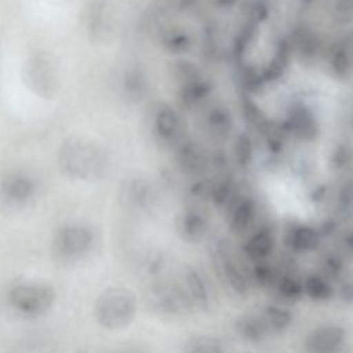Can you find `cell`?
<instances>
[{
	"label": "cell",
	"mask_w": 353,
	"mask_h": 353,
	"mask_svg": "<svg viewBox=\"0 0 353 353\" xmlns=\"http://www.w3.org/2000/svg\"><path fill=\"white\" fill-rule=\"evenodd\" d=\"M61 173L72 181L94 183L106 176L109 158L97 142L83 137L68 138L57 154Z\"/></svg>",
	"instance_id": "cell-1"
},
{
	"label": "cell",
	"mask_w": 353,
	"mask_h": 353,
	"mask_svg": "<svg viewBox=\"0 0 353 353\" xmlns=\"http://www.w3.org/2000/svg\"><path fill=\"white\" fill-rule=\"evenodd\" d=\"M98 245V232L92 225L71 222L57 229L51 241V252L55 261L72 266L88 259Z\"/></svg>",
	"instance_id": "cell-2"
},
{
	"label": "cell",
	"mask_w": 353,
	"mask_h": 353,
	"mask_svg": "<svg viewBox=\"0 0 353 353\" xmlns=\"http://www.w3.org/2000/svg\"><path fill=\"white\" fill-rule=\"evenodd\" d=\"M135 293L123 287H113L101 293L94 303L97 323L108 332H119L131 325L137 315Z\"/></svg>",
	"instance_id": "cell-3"
},
{
	"label": "cell",
	"mask_w": 353,
	"mask_h": 353,
	"mask_svg": "<svg viewBox=\"0 0 353 353\" xmlns=\"http://www.w3.org/2000/svg\"><path fill=\"white\" fill-rule=\"evenodd\" d=\"M57 301V292L42 281H17L8 291V301L14 311L26 317L36 318L48 313Z\"/></svg>",
	"instance_id": "cell-4"
},
{
	"label": "cell",
	"mask_w": 353,
	"mask_h": 353,
	"mask_svg": "<svg viewBox=\"0 0 353 353\" xmlns=\"http://www.w3.org/2000/svg\"><path fill=\"white\" fill-rule=\"evenodd\" d=\"M150 309L165 318H179L191 311V299L185 288L172 283L157 282L150 285L145 293Z\"/></svg>",
	"instance_id": "cell-5"
},
{
	"label": "cell",
	"mask_w": 353,
	"mask_h": 353,
	"mask_svg": "<svg viewBox=\"0 0 353 353\" xmlns=\"http://www.w3.org/2000/svg\"><path fill=\"white\" fill-rule=\"evenodd\" d=\"M119 200L125 210L135 214H148L156 208L157 194L150 181L133 177L123 181Z\"/></svg>",
	"instance_id": "cell-6"
},
{
	"label": "cell",
	"mask_w": 353,
	"mask_h": 353,
	"mask_svg": "<svg viewBox=\"0 0 353 353\" xmlns=\"http://www.w3.org/2000/svg\"><path fill=\"white\" fill-rule=\"evenodd\" d=\"M26 85L43 99H51L57 92V77L52 63L47 57L36 55L24 68Z\"/></svg>",
	"instance_id": "cell-7"
},
{
	"label": "cell",
	"mask_w": 353,
	"mask_h": 353,
	"mask_svg": "<svg viewBox=\"0 0 353 353\" xmlns=\"http://www.w3.org/2000/svg\"><path fill=\"white\" fill-rule=\"evenodd\" d=\"M152 132L159 143L165 146H176L183 141V119L172 107L162 105L154 114Z\"/></svg>",
	"instance_id": "cell-8"
},
{
	"label": "cell",
	"mask_w": 353,
	"mask_h": 353,
	"mask_svg": "<svg viewBox=\"0 0 353 353\" xmlns=\"http://www.w3.org/2000/svg\"><path fill=\"white\" fill-rule=\"evenodd\" d=\"M38 183L32 175L18 172L10 175L3 183V200L10 205L23 206L34 200Z\"/></svg>",
	"instance_id": "cell-9"
},
{
	"label": "cell",
	"mask_w": 353,
	"mask_h": 353,
	"mask_svg": "<svg viewBox=\"0 0 353 353\" xmlns=\"http://www.w3.org/2000/svg\"><path fill=\"white\" fill-rule=\"evenodd\" d=\"M285 130L290 132L297 139L310 142L319 134V125L315 115L305 104H294L289 110L285 121Z\"/></svg>",
	"instance_id": "cell-10"
},
{
	"label": "cell",
	"mask_w": 353,
	"mask_h": 353,
	"mask_svg": "<svg viewBox=\"0 0 353 353\" xmlns=\"http://www.w3.org/2000/svg\"><path fill=\"white\" fill-rule=\"evenodd\" d=\"M214 261L220 266L221 272L231 289L241 296H245L249 291L247 280L241 268L235 263L228 245L225 241L216 243L214 245Z\"/></svg>",
	"instance_id": "cell-11"
},
{
	"label": "cell",
	"mask_w": 353,
	"mask_h": 353,
	"mask_svg": "<svg viewBox=\"0 0 353 353\" xmlns=\"http://www.w3.org/2000/svg\"><path fill=\"white\" fill-rule=\"evenodd\" d=\"M176 229L181 239L188 243H199L208 230L205 214L195 205L189 206L181 212L176 221Z\"/></svg>",
	"instance_id": "cell-12"
},
{
	"label": "cell",
	"mask_w": 353,
	"mask_h": 353,
	"mask_svg": "<svg viewBox=\"0 0 353 353\" xmlns=\"http://www.w3.org/2000/svg\"><path fill=\"white\" fill-rule=\"evenodd\" d=\"M174 159L179 170L192 176L201 174L208 167L205 152L192 140H183L175 146Z\"/></svg>",
	"instance_id": "cell-13"
},
{
	"label": "cell",
	"mask_w": 353,
	"mask_h": 353,
	"mask_svg": "<svg viewBox=\"0 0 353 353\" xmlns=\"http://www.w3.org/2000/svg\"><path fill=\"white\" fill-rule=\"evenodd\" d=\"M88 32L90 40L103 43L112 32V14L105 0H94L88 11Z\"/></svg>",
	"instance_id": "cell-14"
},
{
	"label": "cell",
	"mask_w": 353,
	"mask_h": 353,
	"mask_svg": "<svg viewBox=\"0 0 353 353\" xmlns=\"http://www.w3.org/2000/svg\"><path fill=\"white\" fill-rule=\"evenodd\" d=\"M346 339V332L340 325H326L312 332L305 339L310 352L326 353L336 351Z\"/></svg>",
	"instance_id": "cell-15"
},
{
	"label": "cell",
	"mask_w": 353,
	"mask_h": 353,
	"mask_svg": "<svg viewBox=\"0 0 353 353\" xmlns=\"http://www.w3.org/2000/svg\"><path fill=\"white\" fill-rule=\"evenodd\" d=\"M185 289L194 305L202 311L210 309V296L208 284L201 272L192 265H185L183 270Z\"/></svg>",
	"instance_id": "cell-16"
},
{
	"label": "cell",
	"mask_w": 353,
	"mask_h": 353,
	"mask_svg": "<svg viewBox=\"0 0 353 353\" xmlns=\"http://www.w3.org/2000/svg\"><path fill=\"white\" fill-rule=\"evenodd\" d=\"M212 84L203 78L181 86L179 98L181 106L188 110L197 108L212 92Z\"/></svg>",
	"instance_id": "cell-17"
},
{
	"label": "cell",
	"mask_w": 353,
	"mask_h": 353,
	"mask_svg": "<svg viewBox=\"0 0 353 353\" xmlns=\"http://www.w3.org/2000/svg\"><path fill=\"white\" fill-rule=\"evenodd\" d=\"M274 249V236L268 229H261L250 237L243 251L250 259L261 262L270 255Z\"/></svg>",
	"instance_id": "cell-18"
},
{
	"label": "cell",
	"mask_w": 353,
	"mask_h": 353,
	"mask_svg": "<svg viewBox=\"0 0 353 353\" xmlns=\"http://www.w3.org/2000/svg\"><path fill=\"white\" fill-rule=\"evenodd\" d=\"M161 44L166 52L172 55H181L189 52L192 39L183 28H167L161 36Z\"/></svg>",
	"instance_id": "cell-19"
},
{
	"label": "cell",
	"mask_w": 353,
	"mask_h": 353,
	"mask_svg": "<svg viewBox=\"0 0 353 353\" xmlns=\"http://www.w3.org/2000/svg\"><path fill=\"white\" fill-rule=\"evenodd\" d=\"M256 214V205L255 202L250 198L241 200L235 206L231 214L230 218V229L235 234L243 233V231L247 230Z\"/></svg>",
	"instance_id": "cell-20"
},
{
	"label": "cell",
	"mask_w": 353,
	"mask_h": 353,
	"mask_svg": "<svg viewBox=\"0 0 353 353\" xmlns=\"http://www.w3.org/2000/svg\"><path fill=\"white\" fill-rule=\"evenodd\" d=\"M237 334L252 343H259L266 336V326L263 321L253 315H245L239 318L235 324Z\"/></svg>",
	"instance_id": "cell-21"
},
{
	"label": "cell",
	"mask_w": 353,
	"mask_h": 353,
	"mask_svg": "<svg viewBox=\"0 0 353 353\" xmlns=\"http://www.w3.org/2000/svg\"><path fill=\"white\" fill-rule=\"evenodd\" d=\"M206 123L212 135L219 138H226L232 130L233 119L228 109L216 106L208 112Z\"/></svg>",
	"instance_id": "cell-22"
},
{
	"label": "cell",
	"mask_w": 353,
	"mask_h": 353,
	"mask_svg": "<svg viewBox=\"0 0 353 353\" xmlns=\"http://www.w3.org/2000/svg\"><path fill=\"white\" fill-rule=\"evenodd\" d=\"M289 55H290V47L288 43L281 42L274 57L262 73L265 82L276 81L284 75L288 67Z\"/></svg>",
	"instance_id": "cell-23"
},
{
	"label": "cell",
	"mask_w": 353,
	"mask_h": 353,
	"mask_svg": "<svg viewBox=\"0 0 353 353\" xmlns=\"http://www.w3.org/2000/svg\"><path fill=\"white\" fill-rule=\"evenodd\" d=\"M332 68L334 75L341 79L349 77L352 73V49L346 43H341L334 47L332 55Z\"/></svg>",
	"instance_id": "cell-24"
},
{
	"label": "cell",
	"mask_w": 353,
	"mask_h": 353,
	"mask_svg": "<svg viewBox=\"0 0 353 353\" xmlns=\"http://www.w3.org/2000/svg\"><path fill=\"white\" fill-rule=\"evenodd\" d=\"M319 241V232L309 226L296 227L290 235V245L297 252L313 251Z\"/></svg>",
	"instance_id": "cell-25"
},
{
	"label": "cell",
	"mask_w": 353,
	"mask_h": 353,
	"mask_svg": "<svg viewBox=\"0 0 353 353\" xmlns=\"http://www.w3.org/2000/svg\"><path fill=\"white\" fill-rule=\"evenodd\" d=\"M224 350L223 343L218 338L210 336L189 339L183 348V352L185 353H220Z\"/></svg>",
	"instance_id": "cell-26"
},
{
	"label": "cell",
	"mask_w": 353,
	"mask_h": 353,
	"mask_svg": "<svg viewBox=\"0 0 353 353\" xmlns=\"http://www.w3.org/2000/svg\"><path fill=\"white\" fill-rule=\"evenodd\" d=\"M170 71L171 75L181 86L202 78L197 65L187 59H179L173 61L170 65Z\"/></svg>",
	"instance_id": "cell-27"
},
{
	"label": "cell",
	"mask_w": 353,
	"mask_h": 353,
	"mask_svg": "<svg viewBox=\"0 0 353 353\" xmlns=\"http://www.w3.org/2000/svg\"><path fill=\"white\" fill-rule=\"evenodd\" d=\"M123 90L133 100H139L145 94L148 82L139 70H130L123 76Z\"/></svg>",
	"instance_id": "cell-28"
},
{
	"label": "cell",
	"mask_w": 353,
	"mask_h": 353,
	"mask_svg": "<svg viewBox=\"0 0 353 353\" xmlns=\"http://www.w3.org/2000/svg\"><path fill=\"white\" fill-rule=\"evenodd\" d=\"M293 44L303 57H312L317 52L319 41L317 37L307 28H301L293 36Z\"/></svg>",
	"instance_id": "cell-29"
},
{
	"label": "cell",
	"mask_w": 353,
	"mask_h": 353,
	"mask_svg": "<svg viewBox=\"0 0 353 353\" xmlns=\"http://www.w3.org/2000/svg\"><path fill=\"white\" fill-rule=\"evenodd\" d=\"M305 293L313 301H327L332 295V288L325 279L319 276H311L305 284Z\"/></svg>",
	"instance_id": "cell-30"
},
{
	"label": "cell",
	"mask_w": 353,
	"mask_h": 353,
	"mask_svg": "<svg viewBox=\"0 0 353 353\" xmlns=\"http://www.w3.org/2000/svg\"><path fill=\"white\" fill-rule=\"evenodd\" d=\"M243 112L245 121L250 125H254L256 129L259 130L261 133H264L265 130L268 129V125H270V121L266 119L261 109L248 97L243 98Z\"/></svg>",
	"instance_id": "cell-31"
},
{
	"label": "cell",
	"mask_w": 353,
	"mask_h": 353,
	"mask_svg": "<svg viewBox=\"0 0 353 353\" xmlns=\"http://www.w3.org/2000/svg\"><path fill=\"white\" fill-rule=\"evenodd\" d=\"M266 320L276 330H284L292 323L293 316L289 310L279 305H268L265 309Z\"/></svg>",
	"instance_id": "cell-32"
},
{
	"label": "cell",
	"mask_w": 353,
	"mask_h": 353,
	"mask_svg": "<svg viewBox=\"0 0 353 353\" xmlns=\"http://www.w3.org/2000/svg\"><path fill=\"white\" fill-rule=\"evenodd\" d=\"M233 181L230 177H225L218 183L212 185V194H210V201L216 206L226 205L230 201L233 195Z\"/></svg>",
	"instance_id": "cell-33"
},
{
	"label": "cell",
	"mask_w": 353,
	"mask_h": 353,
	"mask_svg": "<svg viewBox=\"0 0 353 353\" xmlns=\"http://www.w3.org/2000/svg\"><path fill=\"white\" fill-rule=\"evenodd\" d=\"M235 160L239 166L247 167L253 160L254 146L250 136L243 133L237 137L234 145Z\"/></svg>",
	"instance_id": "cell-34"
},
{
	"label": "cell",
	"mask_w": 353,
	"mask_h": 353,
	"mask_svg": "<svg viewBox=\"0 0 353 353\" xmlns=\"http://www.w3.org/2000/svg\"><path fill=\"white\" fill-rule=\"evenodd\" d=\"M278 291L281 296L287 301H299L305 293V285L301 284L296 279L286 276L279 283Z\"/></svg>",
	"instance_id": "cell-35"
},
{
	"label": "cell",
	"mask_w": 353,
	"mask_h": 353,
	"mask_svg": "<svg viewBox=\"0 0 353 353\" xmlns=\"http://www.w3.org/2000/svg\"><path fill=\"white\" fill-rule=\"evenodd\" d=\"M241 82L248 92H257L261 90L265 80L262 73H258L253 67H245L241 72Z\"/></svg>",
	"instance_id": "cell-36"
},
{
	"label": "cell",
	"mask_w": 353,
	"mask_h": 353,
	"mask_svg": "<svg viewBox=\"0 0 353 353\" xmlns=\"http://www.w3.org/2000/svg\"><path fill=\"white\" fill-rule=\"evenodd\" d=\"M212 185L214 183L210 181H194L189 188V196L190 199L193 203L195 202L206 201V200L210 199V194H212Z\"/></svg>",
	"instance_id": "cell-37"
},
{
	"label": "cell",
	"mask_w": 353,
	"mask_h": 353,
	"mask_svg": "<svg viewBox=\"0 0 353 353\" xmlns=\"http://www.w3.org/2000/svg\"><path fill=\"white\" fill-rule=\"evenodd\" d=\"M254 24L255 23L252 22L250 26L243 28V32L239 34V36L237 37L236 40H235L234 57L237 61H241V59H243V53L245 52L248 46L250 45V42H251L252 37H253L254 34Z\"/></svg>",
	"instance_id": "cell-38"
},
{
	"label": "cell",
	"mask_w": 353,
	"mask_h": 353,
	"mask_svg": "<svg viewBox=\"0 0 353 353\" xmlns=\"http://www.w3.org/2000/svg\"><path fill=\"white\" fill-rule=\"evenodd\" d=\"M334 13L336 19L340 23L353 22V0H336Z\"/></svg>",
	"instance_id": "cell-39"
},
{
	"label": "cell",
	"mask_w": 353,
	"mask_h": 353,
	"mask_svg": "<svg viewBox=\"0 0 353 353\" xmlns=\"http://www.w3.org/2000/svg\"><path fill=\"white\" fill-rule=\"evenodd\" d=\"M350 150L345 144H339L334 148L330 157V164L336 170L344 168L350 160Z\"/></svg>",
	"instance_id": "cell-40"
},
{
	"label": "cell",
	"mask_w": 353,
	"mask_h": 353,
	"mask_svg": "<svg viewBox=\"0 0 353 353\" xmlns=\"http://www.w3.org/2000/svg\"><path fill=\"white\" fill-rule=\"evenodd\" d=\"M339 210L343 214H346L347 212L351 210L353 206V183H345L341 189L340 194H339Z\"/></svg>",
	"instance_id": "cell-41"
},
{
	"label": "cell",
	"mask_w": 353,
	"mask_h": 353,
	"mask_svg": "<svg viewBox=\"0 0 353 353\" xmlns=\"http://www.w3.org/2000/svg\"><path fill=\"white\" fill-rule=\"evenodd\" d=\"M254 276L262 286H268V285L272 284L274 280V270L261 262L254 268Z\"/></svg>",
	"instance_id": "cell-42"
},
{
	"label": "cell",
	"mask_w": 353,
	"mask_h": 353,
	"mask_svg": "<svg viewBox=\"0 0 353 353\" xmlns=\"http://www.w3.org/2000/svg\"><path fill=\"white\" fill-rule=\"evenodd\" d=\"M324 270L330 276H338L343 270L342 261L338 257L328 256L324 261Z\"/></svg>",
	"instance_id": "cell-43"
},
{
	"label": "cell",
	"mask_w": 353,
	"mask_h": 353,
	"mask_svg": "<svg viewBox=\"0 0 353 353\" xmlns=\"http://www.w3.org/2000/svg\"><path fill=\"white\" fill-rule=\"evenodd\" d=\"M165 268V258L161 255H154L146 262V270L152 276L161 274Z\"/></svg>",
	"instance_id": "cell-44"
},
{
	"label": "cell",
	"mask_w": 353,
	"mask_h": 353,
	"mask_svg": "<svg viewBox=\"0 0 353 353\" xmlns=\"http://www.w3.org/2000/svg\"><path fill=\"white\" fill-rule=\"evenodd\" d=\"M340 294L345 303H353V283H345L341 288Z\"/></svg>",
	"instance_id": "cell-45"
},
{
	"label": "cell",
	"mask_w": 353,
	"mask_h": 353,
	"mask_svg": "<svg viewBox=\"0 0 353 353\" xmlns=\"http://www.w3.org/2000/svg\"><path fill=\"white\" fill-rule=\"evenodd\" d=\"M214 1L218 7L224 8V9H230L237 3V0H214Z\"/></svg>",
	"instance_id": "cell-46"
},
{
	"label": "cell",
	"mask_w": 353,
	"mask_h": 353,
	"mask_svg": "<svg viewBox=\"0 0 353 353\" xmlns=\"http://www.w3.org/2000/svg\"><path fill=\"white\" fill-rule=\"evenodd\" d=\"M344 241L347 249L350 252H353V230L347 233L346 236H345Z\"/></svg>",
	"instance_id": "cell-47"
}]
</instances>
